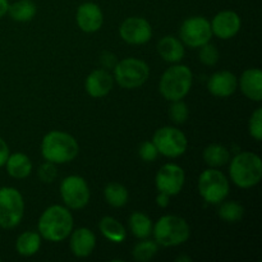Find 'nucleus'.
Segmentation results:
<instances>
[{
  "instance_id": "obj_23",
  "label": "nucleus",
  "mask_w": 262,
  "mask_h": 262,
  "mask_svg": "<svg viewBox=\"0 0 262 262\" xmlns=\"http://www.w3.org/2000/svg\"><path fill=\"white\" fill-rule=\"evenodd\" d=\"M37 8L32 0H18V2L9 4L8 13L13 20L17 22H28L36 15Z\"/></svg>"
},
{
  "instance_id": "obj_24",
  "label": "nucleus",
  "mask_w": 262,
  "mask_h": 262,
  "mask_svg": "<svg viewBox=\"0 0 262 262\" xmlns=\"http://www.w3.org/2000/svg\"><path fill=\"white\" fill-rule=\"evenodd\" d=\"M41 246V238L37 233L35 232H26L23 234H20L18 237L17 243H15V248H17V252L20 256H25V257H30L33 256L38 250H40Z\"/></svg>"
},
{
  "instance_id": "obj_27",
  "label": "nucleus",
  "mask_w": 262,
  "mask_h": 262,
  "mask_svg": "<svg viewBox=\"0 0 262 262\" xmlns=\"http://www.w3.org/2000/svg\"><path fill=\"white\" fill-rule=\"evenodd\" d=\"M105 200L113 207H122L128 201V191L119 183H109L105 187Z\"/></svg>"
},
{
  "instance_id": "obj_6",
  "label": "nucleus",
  "mask_w": 262,
  "mask_h": 262,
  "mask_svg": "<svg viewBox=\"0 0 262 262\" xmlns=\"http://www.w3.org/2000/svg\"><path fill=\"white\" fill-rule=\"evenodd\" d=\"M25 214V201L19 192L12 187L0 188V227L12 229L17 227Z\"/></svg>"
},
{
  "instance_id": "obj_40",
  "label": "nucleus",
  "mask_w": 262,
  "mask_h": 262,
  "mask_svg": "<svg viewBox=\"0 0 262 262\" xmlns=\"http://www.w3.org/2000/svg\"><path fill=\"white\" fill-rule=\"evenodd\" d=\"M0 261H2V258H0Z\"/></svg>"
},
{
  "instance_id": "obj_31",
  "label": "nucleus",
  "mask_w": 262,
  "mask_h": 262,
  "mask_svg": "<svg viewBox=\"0 0 262 262\" xmlns=\"http://www.w3.org/2000/svg\"><path fill=\"white\" fill-rule=\"evenodd\" d=\"M169 115L173 122L182 124L188 118V107L182 100H177V101H173V105L169 109Z\"/></svg>"
},
{
  "instance_id": "obj_9",
  "label": "nucleus",
  "mask_w": 262,
  "mask_h": 262,
  "mask_svg": "<svg viewBox=\"0 0 262 262\" xmlns=\"http://www.w3.org/2000/svg\"><path fill=\"white\" fill-rule=\"evenodd\" d=\"M159 154L166 158H178L187 150V137L182 130L174 127H163L158 129L152 138Z\"/></svg>"
},
{
  "instance_id": "obj_21",
  "label": "nucleus",
  "mask_w": 262,
  "mask_h": 262,
  "mask_svg": "<svg viewBox=\"0 0 262 262\" xmlns=\"http://www.w3.org/2000/svg\"><path fill=\"white\" fill-rule=\"evenodd\" d=\"M5 165H7L8 174L15 179L27 178L32 171V163H31L30 158L20 152L8 156Z\"/></svg>"
},
{
  "instance_id": "obj_38",
  "label": "nucleus",
  "mask_w": 262,
  "mask_h": 262,
  "mask_svg": "<svg viewBox=\"0 0 262 262\" xmlns=\"http://www.w3.org/2000/svg\"><path fill=\"white\" fill-rule=\"evenodd\" d=\"M8 8H9V2L8 0H0V18L7 14Z\"/></svg>"
},
{
  "instance_id": "obj_19",
  "label": "nucleus",
  "mask_w": 262,
  "mask_h": 262,
  "mask_svg": "<svg viewBox=\"0 0 262 262\" xmlns=\"http://www.w3.org/2000/svg\"><path fill=\"white\" fill-rule=\"evenodd\" d=\"M239 86L248 99L260 102L262 100V72L257 68L245 71L241 76Z\"/></svg>"
},
{
  "instance_id": "obj_13",
  "label": "nucleus",
  "mask_w": 262,
  "mask_h": 262,
  "mask_svg": "<svg viewBox=\"0 0 262 262\" xmlns=\"http://www.w3.org/2000/svg\"><path fill=\"white\" fill-rule=\"evenodd\" d=\"M119 32L125 42L130 45H142L150 41L152 28L145 18L130 17L122 23Z\"/></svg>"
},
{
  "instance_id": "obj_7",
  "label": "nucleus",
  "mask_w": 262,
  "mask_h": 262,
  "mask_svg": "<svg viewBox=\"0 0 262 262\" xmlns=\"http://www.w3.org/2000/svg\"><path fill=\"white\" fill-rule=\"evenodd\" d=\"M148 76H150V68L145 61L140 59H124L114 67L115 81L123 89H137L147 81Z\"/></svg>"
},
{
  "instance_id": "obj_30",
  "label": "nucleus",
  "mask_w": 262,
  "mask_h": 262,
  "mask_svg": "<svg viewBox=\"0 0 262 262\" xmlns=\"http://www.w3.org/2000/svg\"><path fill=\"white\" fill-rule=\"evenodd\" d=\"M199 56L200 61H202L205 66H215L219 61V50L215 45L207 42L201 46Z\"/></svg>"
},
{
  "instance_id": "obj_3",
  "label": "nucleus",
  "mask_w": 262,
  "mask_h": 262,
  "mask_svg": "<svg viewBox=\"0 0 262 262\" xmlns=\"http://www.w3.org/2000/svg\"><path fill=\"white\" fill-rule=\"evenodd\" d=\"M230 178L241 188H251L262 178V161L253 152H241L234 156L229 168Z\"/></svg>"
},
{
  "instance_id": "obj_15",
  "label": "nucleus",
  "mask_w": 262,
  "mask_h": 262,
  "mask_svg": "<svg viewBox=\"0 0 262 262\" xmlns=\"http://www.w3.org/2000/svg\"><path fill=\"white\" fill-rule=\"evenodd\" d=\"M78 27L84 32H96L101 28L102 22H104V15H102L101 9L97 4L91 2L83 3L77 9L76 15Z\"/></svg>"
},
{
  "instance_id": "obj_34",
  "label": "nucleus",
  "mask_w": 262,
  "mask_h": 262,
  "mask_svg": "<svg viewBox=\"0 0 262 262\" xmlns=\"http://www.w3.org/2000/svg\"><path fill=\"white\" fill-rule=\"evenodd\" d=\"M159 155V151L156 148V146L154 145V142H143L140 147V156L142 158L143 161H155L156 158Z\"/></svg>"
},
{
  "instance_id": "obj_2",
  "label": "nucleus",
  "mask_w": 262,
  "mask_h": 262,
  "mask_svg": "<svg viewBox=\"0 0 262 262\" xmlns=\"http://www.w3.org/2000/svg\"><path fill=\"white\" fill-rule=\"evenodd\" d=\"M41 152L46 161L66 164L74 160L79 152V146L74 137L60 130H51L43 137Z\"/></svg>"
},
{
  "instance_id": "obj_28",
  "label": "nucleus",
  "mask_w": 262,
  "mask_h": 262,
  "mask_svg": "<svg viewBox=\"0 0 262 262\" xmlns=\"http://www.w3.org/2000/svg\"><path fill=\"white\" fill-rule=\"evenodd\" d=\"M245 214V209L241 204L234 201L225 202L219 209V216L228 223L239 222Z\"/></svg>"
},
{
  "instance_id": "obj_35",
  "label": "nucleus",
  "mask_w": 262,
  "mask_h": 262,
  "mask_svg": "<svg viewBox=\"0 0 262 262\" xmlns=\"http://www.w3.org/2000/svg\"><path fill=\"white\" fill-rule=\"evenodd\" d=\"M100 61H101V64L105 67V68H114L118 63L117 56H115L113 53H109V51L102 53L101 58H100Z\"/></svg>"
},
{
  "instance_id": "obj_29",
  "label": "nucleus",
  "mask_w": 262,
  "mask_h": 262,
  "mask_svg": "<svg viewBox=\"0 0 262 262\" xmlns=\"http://www.w3.org/2000/svg\"><path fill=\"white\" fill-rule=\"evenodd\" d=\"M158 253V243L154 241H143L137 243L133 248V257L136 261L146 262L150 261Z\"/></svg>"
},
{
  "instance_id": "obj_25",
  "label": "nucleus",
  "mask_w": 262,
  "mask_h": 262,
  "mask_svg": "<svg viewBox=\"0 0 262 262\" xmlns=\"http://www.w3.org/2000/svg\"><path fill=\"white\" fill-rule=\"evenodd\" d=\"M129 227L133 235L137 238H147L152 233V223L151 219L143 212H133L129 217Z\"/></svg>"
},
{
  "instance_id": "obj_20",
  "label": "nucleus",
  "mask_w": 262,
  "mask_h": 262,
  "mask_svg": "<svg viewBox=\"0 0 262 262\" xmlns=\"http://www.w3.org/2000/svg\"><path fill=\"white\" fill-rule=\"evenodd\" d=\"M158 51L161 58L170 63L181 61L184 56V48L181 40L173 36H165L158 43Z\"/></svg>"
},
{
  "instance_id": "obj_1",
  "label": "nucleus",
  "mask_w": 262,
  "mask_h": 262,
  "mask_svg": "<svg viewBox=\"0 0 262 262\" xmlns=\"http://www.w3.org/2000/svg\"><path fill=\"white\" fill-rule=\"evenodd\" d=\"M73 229V216L67 207L54 205L48 207L38 220V232L50 242L64 241Z\"/></svg>"
},
{
  "instance_id": "obj_17",
  "label": "nucleus",
  "mask_w": 262,
  "mask_h": 262,
  "mask_svg": "<svg viewBox=\"0 0 262 262\" xmlns=\"http://www.w3.org/2000/svg\"><path fill=\"white\" fill-rule=\"evenodd\" d=\"M238 81L237 77L228 71L217 72L210 77L207 82V89L214 96L217 97H228L234 94L237 90Z\"/></svg>"
},
{
  "instance_id": "obj_10",
  "label": "nucleus",
  "mask_w": 262,
  "mask_h": 262,
  "mask_svg": "<svg viewBox=\"0 0 262 262\" xmlns=\"http://www.w3.org/2000/svg\"><path fill=\"white\" fill-rule=\"evenodd\" d=\"M60 194L64 204L69 209H83L90 201V189L82 177L71 176L63 179L60 184Z\"/></svg>"
},
{
  "instance_id": "obj_14",
  "label": "nucleus",
  "mask_w": 262,
  "mask_h": 262,
  "mask_svg": "<svg viewBox=\"0 0 262 262\" xmlns=\"http://www.w3.org/2000/svg\"><path fill=\"white\" fill-rule=\"evenodd\" d=\"M211 30L212 35H216L222 40L234 37L241 30L239 15L232 10H223L217 13L212 19Z\"/></svg>"
},
{
  "instance_id": "obj_11",
  "label": "nucleus",
  "mask_w": 262,
  "mask_h": 262,
  "mask_svg": "<svg viewBox=\"0 0 262 262\" xmlns=\"http://www.w3.org/2000/svg\"><path fill=\"white\" fill-rule=\"evenodd\" d=\"M181 38L191 48H201L212 37L211 23L204 17H191L181 27Z\"/></svg>"
},
{
  "instance_id": "obj_39",
  "label": "nucleus",
  "mask_w": 262,
  "mask_h": 262,
  "mask_svg": "<svg viewBox=\"0 0 262 262\" xmlns=\"http://www.w3.org/2000/svg\"><path fill=\"white\" fill-rule=\"evenodd\" d=\"M177 261H186V262H191V257H178Z\"/></svg>"
},
{
  "instance_id": "obj_18",
  "label": "nucleus",
  "mask_w": 262,
  "mask_h": 262,
  "mask_svg": "<svg viewBox=\"0 0 262 262\" xmlns=\"http://www.w3.org/2000/svg\"><path fill=\"white\" fill-rule=\"evenodd\" d=\"M96 246V237L89 228L74 230L71 237V250L77 257H87Z\"/></svg>"
},
{
  "instance_id": "obj_36",
  "label": "nucleus",
  "mask_w": 262,
  "mask_h": 262,
  "mask_svg": "<svg viewBox=\"0 0 262 262\" xmlns=\"http://www.w3.org/2000/svg\"><path fill=\"white\" fill-rule=\"evenodd\" d=\"M8 156H9V147H8L7 142L0 137V168L3 165H5L8 160Z\"/></svg>"
},
{
  "instance_id": "obj_5",
  "label": "nucleus",
  "mask_w": 262,
  "mask_h": 262,
  "mask_svg": "<svg viewBox=\"0 0 262 262\" xmlns=\"http://www.w3.org/2000/svg\"><path fill=\"white\" fill-rule=\"evenodd\" d=\"M192 79L193 76L188 67L174 66L164 72L159 89L166 100L177 101L182 100L188 94L192 87Z\"/></svg>"
},
{
  "instance_id": "obj_32",
  "label": "nucleus",
  "mask_w": 262,
  "mask_h": 262,
  "mask_svg": "<svg viewBox=\"0 0 262 262\" xmlns=\"http://www.w3.org/2000/svg\"><path fill=\"white\" fill-rule=\"evenodd\" d=\"M248 129L250 135L255 138L256 141H261L262 138V109L258 107L252 113L248 123Z\"/></svg>"
},
{
  "instance_id": "obj_37",
  "label": "nucleus",
  "mask_w": 262,
  "mask_h": 262,
  "mask_svg": "<svg viewBox=\"0 0 262 262\" xmlns=\"http://www.w3.org/2000/svg\"><path fill=\"white\" fill-rule=\"evenodd\" d=\"M169 197L166 193H163V192H159V196L156 197V204L160 207H166L169 205Z\"/></svg>"
},
{
  "instance_id": "obj_26",
  "label": "nucleus",
  "mask_w": 262,
  "mask_h": 262,
  "mask_svg": "<svg viewBox=\"0 0 262 262\" xmlns=\"http://www.w3.org/2000/svg\"><path fill=\"white\" fill-rule=\"evenodd\" d=\"M230 154L227 147L222 145H210L205 148L204 151V160L206 161L207 165L216 168V166L225 165L229 161Z\"/></svg>"
},
{
  "instance_id": "obj_33",
  "label": "nucleus",
  "mask_w": 262,
  "mask_h": 262,
  "mask_svg": "<svg viewBox=\"0 0 262 262\" xmlns=\"http://www.w3.org/2000/svg\"><path fill=\"white\" fill-rule=\"evenodd\" d=\"M38 177L43 183H53L58 177L55 164L50 163V161H46L45 164H42L38 169Z\"/></svg>"
},
{
  "instance_id": "obj_12",
  "label": "nucleus",
  "mask_w": 262,
  "mask_h": 262,
  "mask_svg": "<svg viewBox=\"0 0 262 262\" xmlns=\"http://www.w3.org/2000/svg\"><path fill=\"white\" fill-rule=\"evenodd\" d=\"M184 179L186 176L181 166L177 164H165L156 174V188L168 196H176L183 188Z\"/></svg>"
},
{
  "instance_id": "obj_22",
  "label": "nucleus",
  "mask_w": 262,
  "mask_h": 262,
  "mask_svg": "<svg viewBox=\"0 0 262 262\" xmlns=\"http://www.w3.org/2000/svg\"><path fill=\"white\" fill-rule=\"evenodd\" d=\"M100 230L104 234L105 238L114 243H122L127 238V232L124 227L118 222L117 219L112 216L102 217L100 222Z\"/></svg>"
},
{
  "instance_id": "obj_4",
  "label": "nucleus",
  "mask_w": 262,
  "mask_h": 262,
  "mask_svg": "<svg viewBox=\"0 0 262 262\" xmlns=\"http://www.w3.org/2000/svg\"><path fill=\"white\" fill-rule=\"evenodd\" d=\"M155 242L163 247H176L183 245L191 235L189 225L183 217L165 215L160 217L154 228Z\"/></svg>"
},
{
  "instance_id": "obj_16",
  "label": "nucleus",
  "mask_w": 262,
  "mask_h": 262,
  "mask_svg": "<svg viewBox=\"0 0 262 262\" xmlns=\"http://www.w3.org/2000/svg\"><path fill=\"white\" fill-rule=\"evenodd\" d=\"M113 84H114V79L109 72L105 69H96L86 78L84 87L90 96L100 99V97L106 96L112 91Z\"/></svg>"
},
{
  "instance_id": "obj_8",
  "label": "nucleus",
  "mask_w": 262,
  "mask_h": 262,
  "mask_svg": "<svg viewBox=\"0 0 262 262\" xmlns=\"http://www.w3.org/2000/svg\"><path fill=\"white\" fill-rule=\"evenodd\" d=\"M199 192L205 201L217 205L229 194V182L220 170L207 169L199 178Z\"/></svg>"
}]
</instances>
